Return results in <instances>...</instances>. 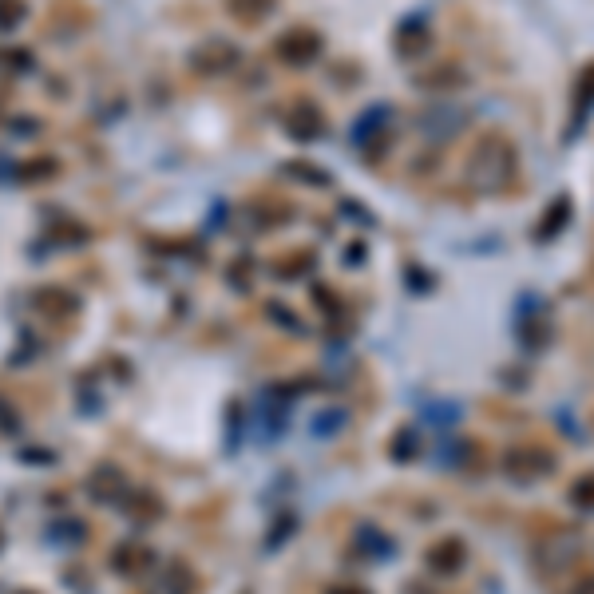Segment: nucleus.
Returning <instances> with one entry per match:
<instances>
[{
  "instance_id": "obj_1",
  "label": "nucleus",
  "mask_w": 594,
  "mask_h": 594,
  "mask_svg": "<svg viewBox=\"0 0 594 594\" xmlns=\"http://www.w3.org/2000/svg\"><path fill=\"white\" fill-rule=\"evenodd\" d=\"M519 183V147L503 131H484L464 155V187L472 195H507Z\"/></svg>"
},
{
  "instance_id": "obj_2",
  "label": "nucleus",
  "mask_w": 594,
  "mask_h": 594,
  "mask_svg": "<svg viewBox=\"0 0 594 594\" xmlns=\"http://www.w3.org/2000/svg\"><path fill=\"white\" fill-rule=\"evenodd\" d=\"M472 127V111L460 107V103H444V99H432L420 115H416V131L428 147H448L452 139H460L464 131Z\"/></svg>"
},
{
  "instance_id": "obj_3",
  "label": "nucleus",
  "mask_w": 594,
  "mask_h": 594,
  "mask_svg": "<svg viewBox=\"0 0 594 594\" xmlns=\"http://www.w3.org/2000/svg\"><path fill=\"white\" fill-rule=\"evenodd\" d=\"M187 68H191L195 76H202V80L230 76V72L242 68V48H238L234 40H222V36L202 40V44H195V48L187 52Z\"/></svg>"
},
{
  "instance_id": "obj_4",
  "label": "nucleus",
  "mask_w": 594,
  "mask_h": 594,
  "mask_svg": "<svg viewBox=\"0 0 594 594\" xmlns=\"http://www.w3.org/2000/svg\"><path fill=\"white\" fill-rule=\"evenodd\" d=\"M499 472L515 484H539L555 472V456L539 444H519V448H507L503 460H499Z\"/></svg>"
},
{
  "instance_id": "obj_5",
  "label": "nucleus",
  "mask_w": 594,
  "mask_h": 594,
  "mask_svg": "<svg viewBox=\"0 0 594 594\" xmlns=\"http://www.w3.org/2000/svg\"><path fill=\"white\" fill-rule=\"evenodd\" d=\"M321 52H325V40H321V32L309 28V24H294V28H286V32L274 40V56H278V64H286V68H309V64L321 60Z\"/></svg>"
},
{
  "instance_id": "obj_6",
  "label": "nucleus",
  "mask_w": 594,
  "mask_h": 594,
  "mask_svg": "<svg viewBox=\"0 0 594 594\" xmlns=\"http://www.w3.org/2000/svg\"><path fill=\"white\" fill-rule=\"evenodd\" d=\"M282 131H286L294 143H321L325 131H329V119H325L321 103H313V99H294V103H286V111H282Z\"/></svg>"
},
{
  "instance_id": "obj_7",
  "label": "nucleus",
  "mask_w": 594,
  "mask_h": 594,
  "mask_svg": "<svg viewBox=\"0 0 594 594\" xmlns=\"http://www.w3.org/2000/svg\"><path fill=\"white\" fill-rule=\"evenodd\" d=\"M594 115V60L575 76V88H571V119H567V139H579L587 131Z\"/></svg>"
},
{
  "instance_id": "obj_8",
  "label": "nucleus",
  "mask_w": 594,
  "mask_h": 594,
  "mask_svg": "<svg viewBox=\"0 0 594 594\" xmlns=\"http://www.w3.org/2000/svg\"><path fill=\"white\" fill-rule=\"evenodd\" d=\"M389 131H393V103H373L365 115H357V123L349 131V143L361 151V147H369L373 139H381Z\"/></svg>"
},
{
  "instance_id": "obj_9",
  "label": "nucleus",
  "mask_w": 594,
  "mask_h": 594,
  "mask_svg": "<svg viewBox=\"0 0 594 594\" xmlns=\"http://www.w3.org/2000/svg\"><path fill=\"white\" fill-rule=\"evenodd\" d=\"M571 218H575V202H571V195H555L547 206H543V214L535 218V242H555L567 226H571Z\"/></svg>"
},
{
  "instance_id": "obj_10",
  "label": "nucleus",
  "mask_w": 594,
  "mask_h": 594,
  "mask_svg": "<svg viewBox=\"0 0 594 594\" xmlns=\"http://www.w3.org/2000/svg\"><path fill=\"white\" fill-rule=\"evenodd\" d=\"M32 309L44 313V317H52V321H68V317L80 313V297L72 294V290H64V286H40L32 294Z\"/></svg>"
},
{
  "instance_id": "obj_11",
  "label": "nucleus",
  "mask_w": 594,
  "mask_h": 594,
  "mask_svg": "<svg viewBox=\"0 0 594 594\" xmlns=\"http://www.w3.org/2000/svg\"><path fill=\"white\" fill-rule=\"evenodd\" d=\"M432 48V28H428V16H408L396 32V56L400 60H420L424 52Z\"/></svg>"
},
{
  "instance_id": "obj_12",
  "label": "nucleus",
  "mask_w": 594,
  "mask_h": 594,
  "mask_svg": "<svg viewBox=\"0 0 594 594\" xmlns=\"http://www.w3.org/2000/svg\"><path fill=\"white\" fill-rule=\"evenodd\" d=\"M464 563H468V547H464L460 539H452V535L428 547V571H432V575H440V579L460 575V571H464Z\"/></svg>"
},
{
  "instance_id": "obj_13",
  "label": "nucleus",
  "mask_w": 594,
  "mask_h": 594,
  "mask_svg": "<svg viewBox=\"0 0 594 594\" xmlns=\"http://www.w3.org/2000/svg\"><path fill=\"white\" fill-rule=\"evenodd\" d=\"M151 567H155V551L151 547H139V543H123L111 555V571L123 575V579H143Z\"/></svg>"
},
{
  "instance_id": "obj_14",
  "label": "nucleus",
  "mask_w": 594,
  "mask_h": 594,
  "mask_svg": "<svg viewBox=\"0 0 594 594\" xmlns=\"http://www.w3.org/2000/svg\"><path fill=\"white\" fill-rule=\"evenodd\" d=\"M88 492L96 495L99 503H123V495L131 492L127 488V476L115 468V464H99L96 472H92V480H88Z\"/></svg>"
},
{
  "instance_id": "obj_15",
  "label": "nucleus",
  "mask_w": 594,
  "mask_h": 594,
  "mask_svg": "<svg viewBox=\"0 0 594 594\" xmlns=\"http://www.w3.org/2000/svg\"><path fill=\"white\" fill-rule=\"evenodd\" d=\"M60 171H64V163H60L56 155H32V159H24V163L16 167V183H24V187H40V183L60 179Z\"/></svg>"
},
{
  "instance_id": "obj_16",
  "label": "nucleus",
  "mask_w": 594,
  "mask_h": 594,
  "mask_svg": "<svg viewBox=\"0 0 594 594\" xmlns=\"http://www.w3.org/2000/svg\"><path fill=\"white\" fill-rule=\"evenodd\" d=\"M135 523H159V515H163V499L155 492H147V488H131V492L123 495V503H119Z\"/></svg>"
},
{
  "instance_id": "obj_17",
  "label": "nucleus",
  "mask_w": 594,
  "mask_h": 594,
  "mask_svg": "<svg viewBox=\"0 0 594 594\" xmlns=\"http://www.w3.org/2000/svg\"><path fill=\"white\" fill-rule=\"evenodd\" d=\"M246 222L254 230H274V226L294 222V206H286V202H250L246 206Z\"/></svg>"
},
{
  "instance_id": "obj_18",
  "label": "nucleus",
  "mask_w": 594,
  "mask_h": 594,
  "mask_svg": "<svg viewBox=\"0 0 594 594\" xmlns=\"http://www.w3.org/2000/svg\"><path fill=\"white\" fill-rule=\"evenodd\" d=\"M44 539H48V543H56V547H80V543L88 539V523H84V519H76V515H60V519H52V523H48Z\"/></svg>"
},
{
  "instance_id": "obj_19",
  "label": "nucleus",
  "mask_w": 594,
  "mask_h": 594,
  "mask_svg": "<svg viewBox=\"0 0 594 594\" xmlns=\"http://www.w3.org/2000/svg\"><path fill=\"white\" fill-rule=\"evenodd\" d=\"M313 266H317V254H313V250H290V254H282V258L274 262V274H278L282 282H301V278L313 274Z\"/></svg>"
},
{
  "instance_id": "obj_20",
  "label": "nucleus",
  "mask_w": 594,
  "mask_h": 594,
  "mask_svg": "<svg viewBox=\"0 0 594 594\" xmlns=\"http://www.w3.org/2000/svg\"><path fill=\"white\" fill-rule=\"evenodd\" d=\"M357 551H365L369 559H393L396 543L377 523H361V527H357Z\"/></svg>"
},
{
  "instance_id": "obj_21",
  "label": "nucleus",
  "mask_w": 594,
  "mask_h": 594,
  "mask_svg": "<svg viewBox=\"0 0 594 594\" xmlns=\"http://www.w3.org/2000/svg\"><path fill=\"white\" fill-rule=\"evenodd\" d=\"M274 8H278V0H226V12L238 24H262L274 16Z\"/></svg>"
},
{
  "instance_id": "obj_22",
  "label": "nucleus",
  "mask_w": 594,
  "mask_h": 594,
  "mask_svg": "<svg viewBox=\"0 0 594 594\" xmlns=\"http://www.w3.org/2000/svg\"><path fill=\"white\" fill-rule=\"evenodd\" d=\"M286 175H290L294 183L313 187V191H325V187H333V175H329L325 167L309 163V159H290V163H286Z\"/></svg>"
},
{
  "instance_id": "obj_23",
  "label": "nucleus",
  "mask_w": 594,
  "mask_h": 594,
  "mask_svg": "<svg viewBox=\"0 0 594 594\" xmlns=\"http://www.w3.org/2000/svg\"><path fill=\"white\" fill-rule=\"evenodd\" d=\"M460 84H464V72L456 64H440L436 72H428V76L416 80V88H424V92H452Z\"/></svg>"
},
{
  "instance_id": "obj_24",
  "label": "nucleus",
  "mask_w": 594,
  "mask_h": 594,
  "mask_svg": "<svg viewBox=\"0 0 594 594\" xmlns=\"http://www.w3.org/2000/svg\"><path fill=\"white\" fill-rule=\"evenodd\" d=\"M345 424H349V412H345V408H325V412H317V416H313L309 436H317V440H333Z\"/></svg>"
},
{
  "instance_id": "obj_25",
  "label": "nucleus",
  "mask_w": 594,
  "mask_h": 594,
  "mask_svg": "<svg viewBox=\"0 0 594 594\" xmlns=\"http://www.w3.org/2000/svg\"><path fill=\"white\" fill-rule=\"evenodd\" d=\"M428 420H432V428H440V432H452L460 420H464V408L456 404V400H436V404H428V412H424Z\"/></svg>"
},
{
  "instance_id": "obj_26",
  "label": "nucleus",
  "mask_w": 594,
  "mask_h": 594,
  "mask_svg": "<svg viewBox=\"0 0 594 594\" xmlns=\"http://www.w3.org/2000/svg\"><path fill=\"white\" fill-rule=\"evenodd\" d=\"M567 503L583 515H594V472H583L571 488H567Z\"/></svg>"
},
{
  "instance_id": "obj_27",
  "label": "nucleus",
  "mask_w": 594,
  "mask_h": 594,
  "mask_svg": "<svg viewBox=\"0 0 594 594\" xmlns=\"http://www.w3.org/2000/svg\"><path fill=\"white\" fill-rule=\"evenodd\" d=\"M266 317L274 321V325H282L286 333H294V337H305V321L297 317L294 309L286 305V301H266Z\"/></svg>"
},
{
  "instance_id": "obj_28",
  "label": "nucleus",
  "mask_w": 594,
  "mask_h": 594,
  "mask_svg": "<svg viewBox=\"0 0 594 594\" xmlns=\"http://www.w3.org/2000/svg\"><path fill=\"white\" fill-rule=\"evenodd\" d=\"M28 16V0H0V32L20 28Z\"/></svg>"
},
{
  "instance_id": "obj_29",
  "label": "nucleus",
  "mask_w": 594,
  "mask_h": 594,
  "mask_svg": "<svg viewBox=\"0 0 594 594\" xmlns=\"http://www.w3.org/2000/svg\"><path fill=\"white\" fill-rule=\"evenodd\" d=\"M226 278H230V286H234V290H242V294H246V290L254 286V262H250V258H234V262H230V270H226Z\"/></svg>"
},
{
  "instance_id": "obj_30",
  "label": "nucleus",
  "mask_w": 594,
  "mask_h": 594,
  "mask_svg": "<svg viewBox=\"0 0 594 594\" xmlns=\"http://www.w3.org/2000/svg\"><path fill=\"white\" fill-rule=\"evenodd\" d=\"M187 579H191V575H187V571L175 563V567H167V575L155 583V594H191V587H183Z\"/></svg>"
},
{
  "instance_id": "obj_31",
  "label": "nucleus",
  "mask_w": 594,
  "mask_h": 594,
  "mask_svg": "<svg viewBox=\"0 0 594 594\" xmlns=\"http://www.w3.org/2000/svg\"><path fill=\"white\" fill-rule=\"evenodd\" d=\"M416 428H400L393 436V444H389V452H393V460H412L416 456Z\"/></svg>"
},
{
  "instance_id": "obj_32",
  "label": "nucleus",
  "mask_w": 594,
  "mask_h": 594,
  "mask_svg": "<svg viewBox=\"0 0 594 594\" xmlns=\"http://www.w3.org/2000/svg\"><path fill=\"white\" fill-rule=\"evenodd\" d=\"M52 238H56V242H68V246H80V242L92 238V230H88L84 222H72V218H68V222H60V230H52Z\"/></svg>"
},
{
  "instance_id": "obj_33",
  "label": "nucleus",
  "mask_w": 594,
  "mask_h": 594,
  "mask_svg": "<svg viewBox=\"0 0 594 594\" xmlns=\"http://www.w3.org/2000/svg\"><path fill=\"white\" fill-rule=\"evenodd\" d=\"M20 424H24V420H20L16 404L0 393V432H4V436H16V432H20Z\"/></svg>"
},
{
  "instance_id": "obj_34",
  "label": "nucleus",
  "mask_w": 594,
  "mask_h": 594,
  "mask_svg": "<svg viewBox=\"0 0 594 594\" xmlns=\"http://www.w3.org/2000/svg\"><path fill=\"white\" fill-rule=\"evenodd\" d=\"M313 305H317L321 313H337V309H341V297L333 294L329 286H313Z\"/></svg>"
},
{
  "instance_id": "obj_35",
  "label": "nucleus",
  "mask_w": 594,
  "mask_h": 594,
  "mask_svg": "<svg viewBox=\"0 0 594 594\" xmlns=\"http://www.w3.org/2000/svg\"><path fill=\"white\" fill-rule=\"evenodd\" d=\"M0 60H4L8 68H16V72H28V68H32V52H20V48H8Z\"/></svg>"
},
{
  "instance_id": "obj_36",
  "label": "nucleus",
  "mask_w": 594,
  "mask_h": 594,
  "mask_svg": "<svg viewBox=\"0 0 594 594\" xmlns=\"http://www.w3.org/2000/svg\"><path fill=\"white\" fill-rule=\"evenodd\" d=\"M20 460H24V464H44V468H48V464H56L60 456H56V452H48V448H24V452H20Z\"/></svg>"
},
{
  "instance_id": "obj_37",
  "label": "nucleus",
  "mask_w": 594,
  "mask_h": 594,
  "mask_svg": "<svg viewBox=\"0 0 594 594\" xmlns=\"http://www.w3.org/2000/svg\"><path fill=\"white\" fill-rule=\"evenodd\" d=\"M290 531H294V519H290V515H286V523H282V527H274V531H270V539H266V547H278V543H286V535H290Z\"/></svg>"
},
{
  "instance_id": "obj_38",
  "label": "nucleus",
  "mask_w": 594,
  "mask_h": 594,
  "mask_svg": "<svg viewBox=\"0 0 594 594\" xmlns=\"http://www.w3.org/2000/svg\"><path fill=\"white\" fill-rule=\"evenodd\" d=\"M567 594H594V575H583V579H575Z\"/></svg>"
},
{
  "instance_id": "obj_39",
  "label": "nucleus",
  "mask_w": 594,
  "mask_h": 594,
  "mask_svg": "<svg viewBox=\"0 0 594 594\" xmlns=\"http://www.w3.org/2000/svg\"><path fill=\"white\" fill-rule=\"evenodd\" d=\"M40 123L36 119H12V131H36Z\"/></svg>"
},
{
  "instance_id": "obj_40",
  "label": "nucleus",
  "mask_w": 594,
  "mask_h": 594,
  "mask_svg": "<svg viewBox=\"0 0 594 594\" xmlns=\"http://www.w3.org/2000/svg\"><path fill=\"white\" fill-rule=\"evenodd\" d=\"M329 594H369V591H361V587H353V583H341V587H329Z\"/></svg>"
},
{
  "instance_id": "obj_41",
  "label": "nucleus",
  "mask_w": 594,
  "mask_h": 594,
  "mask_svg": "<svg viewBox=\"0 0 594 594\" xmlns=\"http://www.w3.org/2000/svg\"><path fill=\"white\" fill-rule=\"evenodd\" d=\"M0 547H4V531H0Z\"/></svg>"
},
{
  "instance_id": "obj_42",
  "label": "nucleus",
  "mask_w": 594,
  "mask_h": 594,
  "mask_svg": "<svg viewBox=\"0 0 594 594\" xmlns=\"http://www.w3.org/2000/svg\"><path fill=\"white\" fill-rule=\"evenodd\" d=\"M20 594H36V591H20Z\"/></svg>"
}]
</instances>
